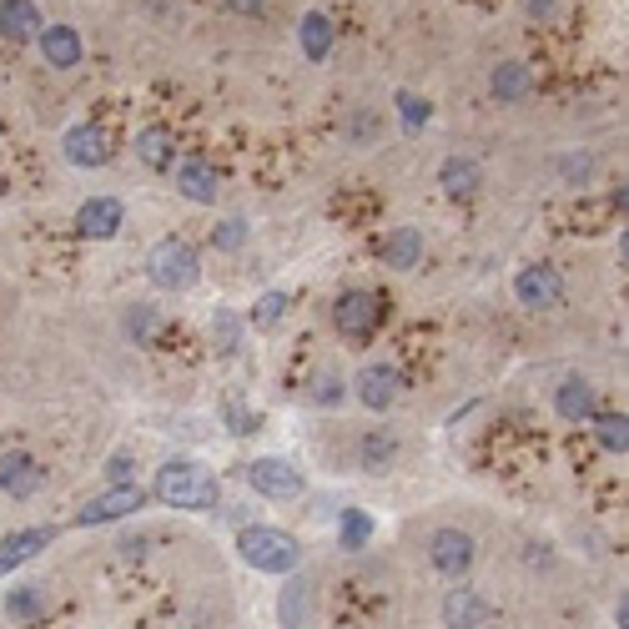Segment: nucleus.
<instances>
[{"label":"nucleus","mask_w":629,"mask_h":629,"mask_svg":"<svg viewBox=\"0 0 629 629\" xmlns=\"http://www.w3.org/2000/svg\"><path fill=\"white\" fill-rule=\"evenodd\" d=\"M237 554H242V564L257 569V574L288 579V574L302 569V544L277 524H247L242 534H237Z\"/></svg>","instance_id":"2"},{"label":"nucleus","mask_w":629,"mask_h":629,"mask_svg":"<svg viewBox=\"0 0 629 629\" xmlns=\"http://www.w3.org/2000/svg\"><path fill=\"white\" fill-rule=\"evenodd\" d=\"M247 242V222L242 217H227V222H217V232H211V247L217 252H237Z\"/></svg>","instance_id":"35"},{"label":"nucleus","mask_w":629,"mask_h":629,"mask_svg":"<svg viewBox=\"0 0 629 629\" xmlns=\"http://www.w3.org/2000/svg\"><path fill=\"white\" fill-rule=\"evenodd\" d=\"M288 313V292H263L257 307H252V328H277Z\"/></svg>","instance_id":"33"},{"label":"nucleus","mask_w":629,"mask_h":629,"mask_svg":"<svg viewBox=\"0 0 629 629\" xmlns=\"http://www.w3.org/2000/svg\"><path fill=\"white\" fill-rule=\"evenodd\" d=\"M177 192H182L186 202H197V207H217V197H222V171L202 157L177 161Z\"/></svg>","instance_id":"10"},{"label":"nucleus","mask_w":629,"mask_h":629,"mask_svg":"<svg viewBox=\"0 0 629 629\" xmlns=\"http://www.w3.org/2000/svg\"><path fill=\"white\" fill-rule=\"evenodd\" d=\"M438 186H444L448 197H473V192L484 186V171H479L473 157H444V167H438Z\"/></svg>","instance_id":"24"},{"label":"nucleus","mask_w":629,"mask_h":629,"mask_svg":"<svg viewBox=\"0 0 629 629\" xmlns=\"http://www.w3.org/2000/svg\"><path fill=\"white\" fill-rule=\"evenodd\" d=\"M529 86H534V76H529L524 61H504V66H494V76H488V92H494V101H498V106L524 101Z\"/></svg>","instance_id":"26"},{"label":"nucleus","mask_w":629,"mask_h":629,"mask_svg":"<svg viewBox=\"0 0 629 629\" xmlns=\"http://www.w3.org/2000/svg\"><path fill=\"white\" fill-rule=\"evenodd\" d=\"M56 544V529L51 524H36V529H15V534L0 539V579L15 574L26 559H36L40 549H51Z\"/></svg>","instance_id":"13"},{"label":"nucleus","mask_w":629,"mask_h":629,"mask_svg":"<svg viewBox=\"0 0 629 629\" xmlns=\"http://www.w3.org/2000/svg\"><path fill=\"white\" fill-rule=\"evenodd\" d=\"M332 40H338V26H332L323 11H307L302 15V26H298V46L307 61H328L332 56Z\"/></svg>","instance_id":"22"},{"label":"nucleus","mask_w":629,"mask_h":629,"mask_svg":"<svg viewBox=\"0 0 629 629\" xmlns=\"http://www.w3.org/2000/svg\"><path fill=\"white\" fill-rule=\"evenodd\" d=\"M554 5H559V0H524V15L529 21H549Z\"/></svg>","instance_id":"39"},{"label":"nucleus","mask_w":629,"mask_h":629,"mask_svg":"<svg viewBox=\"0 0 629 629\" xmlns=\"http://www.w3.org/2000/svg\"><path fill=\"white\" fill-rule=\"evenodd\" d=\"M358 388V403L373 408V413H388V408L403 398V373H398L394 363H367L363 373L353 378Z\"/></svg>","instance_id":"8"},{"label":"nucleus","mask_w":629,"mask_h":629,"mask_svg":"<svg viewBox=\"0 0 629 629\" xmlns=\"http://www.w3.org/2000/svg\"><path fill=\"white\" fill-rule=\"evenodd\" d=\"M146 488L142 484H117V488H106V494H96L86 509L76 513V524L81 529H96V524H117V519H132L136 509H146Z\"/></svg>","instance_id":"6"},{"label":"nucleus","mask_w":629,"mask_h":629,"mask_svg":"<svg viewBox=\"0 0 629 629\" xmlns=\"http://www.w3.org/2000/svg\"><path fill=\"white\" fill-rule=\"evenodd\" d=\"M237 15H263L267 11V0H227Z\"/></svg>","instance_id":"40"},{"label":"nucleus","mask_w":629,"mask_h":629,"mask_svg":"<svg viewBox=\"0 0 629 629\" xmlns=\"http://www.w3.org/2000/svg\"><path fill=\"white\" fill-rule=\"evenodd\" d=\"M383 323V298L367 288H348L338 292V302H332V328H338V338L348 342H367L373 332H378Z\"/></svg>","instance_id":"4"},{"label":"nucleus","mask_w":629,"mask_h":629,"mask_svg":"<svg viewBox=\"0 0 629 629\" xmlns=\"http://www.w3.org/2000/svg\"><path fill=\"white\" fill-rule=\"evenodd\" d=\"M40 484H46V469H40L31 453H0V494L36 498Z\"/></svg>","instance_id":"15"},{"label":"nucleus","mask_w":629,"mask_h":629,"mask_svg":"<svg viewBox=\"0 0 629 629\" xmlns=\"http://www.w3.org/2000/svg\"><path fill=\"white\" fill-rule=\"evenodd\" d=\"M378 263L394 267V273H413L423 263V232L419 227H394V232L378 242Z\"/></svg>","instance_id":"16"},{"label":"nucleus","mask_w":629,"mask_h":629,"mask_svg":"<svg viewBox=\"0 0 629 629\" xmlns=\"http://www.w3.org/2000/svg\"><path fill=\"white\" fill-rule=\"evenodd\" d=\"M121 222H126V207L117 197H92V202H81L76 211V232L86 242H111L121 232Z\"/></svg>","instance_id":"12"},{"label":"nucleus","mask_w":629,"mask_h":629,"mask_svg":"<svg viewBox=\"0 0 629 629\" xmlns=\"http://www.w3.org/2000/svg\"><path fill=\"white\" fill-rule=\"evenodd\" d=\"M594 423V433H600V444L609 448V453H625L629 448V423H625V413H609V419H590Z\"/></svg>","instance_id":"32"},{"label":"nucleus","mask_w":629,"mask_h":629,"mask_svg":"<svg viewBox=\"0 0 629 629\" xmlns=\"http://www.w3.org/2000/svg\"><path fill=\"white\" fill-rule=\"evenodd\" d=\"M5 615H11V625H36V619L46 615V594H40L36 584H15V590L5 594Z\"/></svg>","instance_id":"28"},{"label":"nucleus","mask_w":629,"mask_h":629,"mask_svg":"<svg viewBox=\"0 0 629 629\" xmlns=\"http://www.w3.org/2000/svg\"><path fill=\"white\" fill-rule=\"evenodd\" d=\"M211 342H217L222 358H232L237 348H242V317H237L232 307H217V317H211Z\"/></svg>","instance_id":"29"},{"label":"nucleus","mask_w":629,"mask_h":629,"mask_svg":"<svg viewBox=\"0 0 629 629\" xmlns=\"http://www.w3.org/2000/svg\"><path fill=\"white\" fill-rule=\"evenodd\" d=\"M494 625V604L479 590H448L444 594V629H488Z\"/></svg>","instance_id":"14"},{"label":"nucleus","mask_w":629,"mask_h":629,"mask_svg":"<svg viewBox=\"0 0 629 629\" xmlns=\"http://www.w3.org/2000/svg\"><path fill=\"white\" fill-rule=\"evenodd\" d=\"M513 298L524 302V307H534V313L564 307V277L554 273V267H544V263L519 267V277H513Z\"/></svg>","instance_id":"7"},{"label":"nucleus","mask_w":629,"mask_h":629,"mask_svg":"<svg viewBox=\"0 0 629 629\" xmlns=\"http://www.w3.org/2000/svg\"><path fill=\"white\" fill-rule=\"evenodd\" d=\"M398 106H403V132H423V126H428L433 106L423 101V96H413V92H398Z\"/></svg>","instance_id":"34"},{"label":"nucleus","mask_w":629,"mask_h":629,"mask_svg":"<svg viewBox=\"0 0 629 629\" xmlns=\"http://www.w3.org/2000/svg\"><path fill=\"white\" fill-rule=\"evenodd\" d=\"M338 132H342V142L358 146V152H363V146H378V142H383V117H378V106H353V111L342 117Z\"/></svg>","instance_id":"25"},{"label":"nucleus","mask_w":629,"mask_h":629,"mask_svg":"<svg viewBox=\"0 0 629 629\" xmlns=\"http://www.w3.org/2000/svg\"><path fill=\"white\" fill-rule=\"evenodd\" d=\"M307 619H313V584L307 579H292L282 584V594H277V625L282 629H307Z\"/></svg>","instance_id":"18"},{"label":"nucleus","mask_w":629,"mask_h":629,"mask_svg":"<svg viewBox=\"0 0 629 629\" xmlns=\"http://www.w3.org/2000/svg\"><path fill=\"white\" fill-rule=\"evenodd\" d=\"M373 534H378V519H373L367 509H342L338 513V549L363 554L367 544H373Z\"/></svg>","instance_id":"27"},{"label":"nucleus","mask_w":629,"mask_h":629,"mask_svg":"<svg viewBox=\"0 0 629 629\" xmlns=\"http://www.w3.org/2000/svg\"><path fill=\"white\" fill-rule=\"evenodd\" d=\"M136 157L152 171L177 167V136H171L167 126H142V132H136Z\"/></svg>","instance_id":"23"},{"label":"nucleus","mask_w":629,"mask_h":629,"mask_svg":"<svg viewBox=\"0 0 629 629\" xmlns=\"http://www.w3.org/2000/svg\"><path fill=\"white\" fill-rule=\"evenodd\" d=\"M40 11L31 5V0H0V36L15 40V46H31V40L40 36Z\"/></svg>","instance_id":"19"},{"label":"nucleus","mask_w":629,"mask_h":629,"mask_svg":"<svg viewBox=\"0 0 629 629\" xmlns=\"http://www.w3.org/2000/svg\"><path fill=\"white\" fill-rule=\"evenodd\" d=\"M342 398H348V378H342V373H332V367H323V373L313 378V388H307V403L338 408Z\"/></svg>","instance_id":"30"},{"label":"nucleus","mask_w":629,"mask_h":629,"mask_svg":"<svg viewBox=\"0 0 629 629\" xmlns=\"http://www.w3.org/2000/svg\"><path fill=\"white\" fill-rule=\"evenodd\" d=\"M146 277H152L161 292L197 288V277H202L197 247H192V242H182V237H161L157 247L146 252Z\"/></svg>","instance_id":"3"},{"label":"nucleus","mask_w":629,"mask_h":629,"mask_svg":"<svg viewBox=\"0 0 629 629\" xmlns=\"http://www.w3.org/2000/svg\"><path fill=\"white\" fill-rule=\"evenodd\" d=\"M554 413H559L564 423H590V419H600V413H594V388H590L584 378H564L559 394H554Z\"/></svg>","instance_id":"21"},{"label":"nucleus","mask_w":629,"mask_h":629,"mask_svg":"<svg viewBox=\"0 0 629 629\" xmlns=\"http://www.w3.org/2000/svg\"><path fill=\"white\" fill-rule=\"evenodd\" d=\"M398 453H403V448H398V438L388 428H367L363 438H358V469L363 473H388L398 463Z\"/></svg>","instance_id":"20"},{"label":"nucleus","mask_w":629,"mask_h":629,"mask_svg":"<svg viewBox=\"0 0 629 629\" xmlns=\"http://www.w3.org/2000/svg\"><path fill=\"white\" fill-rule=\"evenodd\" d=\"M559 177H564L569 186H584V182L594 177V161L579 157V152H574V157H559Z\"/></svg>","instance_id":"36"},{"label":"nucleus","mask_w":629,"mask_h":629,"mask_svg":"<svg viewBox=\"0 0 629 629\" xmlns=\"http://www.w3.org/2000/svg\"><path fill=\"white\" fill-rule=\"evenodd\" d=\"M36 46H40V56H46V66H56V71L81 66V36H76V26H40Z\"/></svg>","instance_id":"17"},{"label":"nucleus","mask_w":629,"mask_h":629,"mask_svg":"<svg viewBox=\"0 0 629 629\" xmlns=\"http://www.w3.org/2000/svg\"><path fill=\"white\" fill-rule=\"evenodd\" d=\"M227 423H232L237 438H247V433H257V419H252L242 403H227Z\"/></svg>","instance_id":"38"},{"label":"nucleus","mask_w":629,"mask_h":629,"mask_svg":"<svg viewBox=\"0 0 629 629\" xmlns=\"http://www.w3.org/2000/svg\"><path fill=\"white\" fill-rule=\"evenodd\" d=\"M146 494L167 504V509H186V513H207L217 509V498H222V484H217V473L197 459H167L152 479Z\"/></svg>","instance_id":"1"},{"label":"nucleus","mask_w":629,"mask_h":629,"mask_svg":"<svg viewBox=\"0 0 629 629\" xmlns=\"http://www.w3.org/2000/svg\"><path fill=\"white\" fill-rule=\"evenodd\" d=\"M121 328H126V338H132L136 348H146V342L157 338V307H146V302L126 307V317H121Z\"/></svg>","instance_id":"31"},{"label":"nucleus","mask_w":629,"mask_h":629,"mask_svg":"<svg viewBox=\"0 0 629 629\" xmlns=\"http://www.w3.org/2000/svg\"><path fill=\"white\" fill-rule=\"evenodd\" d=\"M615 625H619V629H629V604H625V600L615 604Z\"/></svg>","instance_id":"42"},{"label":"nucleus","mask_w":629,"mask_h":629,"mask_svg":"<svg viewBox=\"0 0 629 629\" xmlns=\"http://www.w3.org/2000/svg\"><path fill=\"white\" fill-rule=\"evenodd\" d=\"M106 484L111 488L132 484V453H111V459H106Z\"/></svg>","instance_id":"37"},{"label":"nucleus","mask_w":629,"mask_h":629,"mask_svg":"<svg viewBox=\"0 0 629 629\" xmlns=\"http://www.w3.org/2000/svg\"><path fill=\"white\" fill-rule=\"evenodd\" d=\"M61 152H66L71 167H106L111 161V142H106V132L96 126V121H81V126H71L66 136H61Z\"/></svg>","instance_id":"11"},{"label":"nucleus","mask_w":629,"mask_h":629,"mask_svg":"<svg viewBox=\"0 0 629 629\" xmlns=\"http://www.w3.org/2000/svg\"><path fill=\"white\" fill-rule=\"evenodd\" d=\"M121 554H146V534H136V539H121Z\"/></svg>","instance_id":"41"},{"label":"nucleus","mask_w":629,"mask_h":629,"mask_svg":"<svg viewBox=\"0 0 629 629\" xmlns=\"http://www.w3.org/2000/svg\"><path fill=\"white\" fill-rule=\"evenodd\" d=\"M473 559H479V549H473V534H463V529H433L428 539V564L438 569L444 579H469Z\"/></svg>","instance_id":"5"},{"label":"nucleus","mask_w":629,"mask_h":629,"mask_svg":"<svg viewBox=\"0 0 629 629\" xmlns=\"http://www.w3.org/2000/svg\"><path fill=\"white\" fill-rule=\"evenodd\" d=\"M242 469H247L252 494H263V498H298L302 494V473H298V463H288V459H252V463H242Z\"/></svg>","instance_id":"9"}]
</instances>
